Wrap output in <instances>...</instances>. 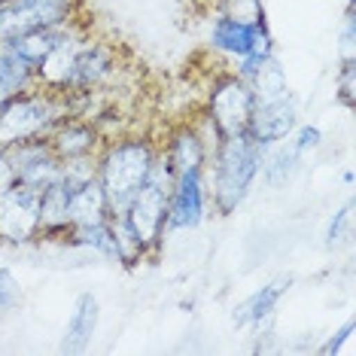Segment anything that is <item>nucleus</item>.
<instances>
[{"instance_id":"nucleus-19","label":"nucleus","mask_w":356,"mask_h":356,"mask_svg":"<svg viewBox=\"0 0 356 356\" xmlns=\"http://www.w3.org/2000/svg\"><path fill=\"white\" fill-rule=\"evenodd\" d=\"M67 28H70V22H67V25H58V28H40V31H31V34L15 37L13 43H6V46H10V49L19 55L25 64H31V67L37 70L40 64H43L55 52V46L64 40Z\"/></svg>"},{"instance_id":"nucleus-2","label":"nucleus","mask_w":356,"mask_h":356,"mask_svg":"<svg viewBox=\"0 0 356 356\" xmlns=\"http://www.w3.org/2000/svg\"><path fill=\"white\" fill-rule=\"evenodd\" d=\"M262 168V147L247 131L225 134L204 165L210 207L220 216H232L247 201Z\"/></svg>"},{"instance_id":"nucleus-22","label":"nucleus","mask_w":356,"mask_h":356,"mask_svg":"<svg viewBox=\"0 0 356 356\" xmlns=\"http://www.w3.org/2000/svg\"><path fill=\"white\" fill-rule=\"evenodd\" d=\"M64 247H76L88 250V253H98L107 262H116V241H113V225L107 222H92V225H76L67 234V244Z\"/></svg>"},{"instance_id":"nucleus-32","label":"nucleus","mask_w":356,"mask_h":356,"mask_svg":"<svg viewBox=\"0 0 356 356\" xmlns=\"http://www.w3.org/2000/svg\"><path fill=\"white\" fill-rule=\"evenodd\" d=\"M350 338H353V320H347L344 326L338 329L335 335H332L329 341L320 347V353H326V356H332V353H341L344 347H347V341H350Z\"/></svg>"},{"instance_id":"nucleus-12","label":"nucleus","mask_w":356,"mask_h":356,"mask_svg":"<svg viewBox=\"0 0 356 356\" xmlns=\"http://www.w3.org/2000/svg\"><path fill=\"white\" fill-rule=\"evenodd\" d=\"M159 149H161V159L171 165L174 174H183V171H204L207 159H210V149L204 143V137L198 134V128L192 119H183L168 128L165 140H159Z\"/></svg>"},{"instance_id":"nucleus-31","label":"nucleus","mask_w":356,"mask_h":356,"mask_svg":"<svg viewBox=\"0 0 356 356\" xmlns=\"http://www.w3.org/2000/svg\"><path fill=\"white\" fill-rule=\"evenodd\" d=\"M289 140H293V147L298 149V156H307V152L317 149L323 143V131L317 125H296V131Z\"/></svg>"},{"instance_id":"nucleus-17","label":"nucleus","mask_w":356,"mask_h":356,"mask_svg":"<svg viewBox=\"0 0 356 356\" xmlns=\"http://www.w3.org/2000/svg\"><path fill=\"white\" fill-rule=\"evenodd\" d=\"M98 323H101V302L92 293H83L76 298L74 311H70L61 350L64 353H83L86 347L92 344L95 332H98Z\"/></svg>"},{"instance_id":"nucleus-26","label":"nucleus","mask_w":356,"mask_h":356,"mask_svg":"<svg viewBox=\"0 0 356 356\" xmlns=\"http://www.w3.org/2000/svg\"><path fill=\"white\" fill-rule=\"evenodd\" d=\"M213 10L222 15H232V19H238V22H247V25L265 22L262 0H213Z\"/></svg>"},{"instance_id":"nucleus-6","label":"nucleus","mask_w":356,"mask_h":356,"mask_svg":"<svg viewBox=\"0 0 356 356\" xmlns=\"http://www.w3.org/2000/svg\"><path fill=\"white\" fill-rule=\"evenodd\" d=\"M256 92L247 79H241L232 67L220 70V74L210 76L207 83V95H204V110L213 125L220 128V134H241L247 131V122L256 110Z\"/></svg>"},{"instance_id":"nucleus-30","label":"nucleus","mask_w":356,"mask_h":356,"mask_svg":"<svg viewBox=\"0 0 356 356\" xmlns=\"http://www.w3.org/2000/svg\"><path fill=\"white\" fill-rule=\"evenodd\" d=\"M356 13H353V0H347V13H344V25H341V61L356 58Z\"/></svg>"},{"instance_id":"nucleus-9","label":"nucleus","mask_w":356,"mask_h":356,"mask_svg":"<svg viewBox=\"0 0 356 356\" xmlns=\"http://www.w3.org/2000/svg\"><path fill=\"white\" fill-rule=\"evenodd\" d=\"M210 195L204 171H183L174 174L171 195H168V234L192 232L207 220Z\"/></svg>"},{"instance_id":"nucleus-20","label":"nucleus","mask_w":356,"mask_h":356,"mask_svg":"<svg viewBox=\"0 0 356 356\" xmlns=\"http://www.w3.org/2000/svg\"><path fill=\"white\" fill-rule=\"evenodd\" d=\"M298 161H302V156H298V149L293 147V140H280V143H274V147L262 149V168H259V177H262L271 189H277V186L289 183V177L296 174Z\"/></svg>"},{"instance_id":"nucleus-18","label":"nucleus","mask_w":356,"mask_h":356,"mask_svg":"<svg viewBox=\"0 0 356 356\" xmlns=\"http://www.w3.org/2000/svg\"><path fill=\"white\" fill-rule=\"evenodd\" d=\"M67 216H70V229H76V225H92V222H107L110 220L113 213H110L107 195H104V189H101L98 180L70 189Z\"/></svg>"},{"instance_id":"nucleus-7","label":"nucleus","mask_w":356,"mask_h":356,"mask_svg":"<svg viewBox=\"0 0 356 356\" xmlns=\"http://www.w3.org/2000/svg\"><path fill=\"white\" fill-rule=\"evenodd\" d=\"M86 13V0H0V46L40 28H58Z\"/></svg>"},{"instance_id":"nucleus-3","label":"nucleus","mask_w":356,"mask_h":356,"mask_svg":"<svg viewBox=\"0 0 356 356\" xmlns=\"http://www.w3.org/2000/svg\"><path fill=\"white\" fill-rule=\"evenodd\" d=\"M67 116V98L43 86H31L0 104V149L19 147L25 140H40Z\"/></svg>"},{"instance_id":"nucleus-8","label":"nucleus","mask_w":356,"mask_h":356,"mask_svg":"<svg viewBox=\"0 0 356 356\" xmlns=\"http://www.w3.org/2000/svg\"><path fill=\"white\" fill-rule=\"evenodd\" d=\"M40 241V192L13 183L0 192V244L28 247Z\"/></svg>"},{"instance_id":"nucleus-10","label":"nucleus","mask_w":356,"mask_h":356,"mask_svg":"<svg viewBox=\"0 0 356 356\" xmlns=\"http://www.w3.org/2000/svg\"><path fill=\"white\" fill-rule=\"evenodd\" d=\"M296 125H298V104L293 98V92H283L277 98L256 104L253 116H250V122H247V134L265 149L280 140H289Z\"/></svg>"},{"instance_id":"nucleus-15","label":"nucleus","mask_w":356,"mask_h":356,"mask_svg":"<svg viewBox=\"0 0 356 356\" xmlns=\"http://www.w3.org/2000/svg\"><path fill=\"white\" fill-rule=\"evenodd\" d=\"M67 201H70V189L61 180L40 189V241L67 244V234H70Z\"/></svg>"},{"instance_id":"nucleus-4","label":"nucleus","mask_w":356,"mask_h":356,"mask_svg":"<svg viewBox=\"0 0 356 356\" xmlns=\"http://www.w3.org/2000/svg\"><path fill=\"white\" fill-rule=\"evenodd\" d=\"M171 183H174V171L161 159V149H159V159L152 165L149 180L137 189V195L122 210L128 225L137 232L143 247L149 250V259L159 256L161 244H165V234H168V195H171Z\"/></svg>"},{"instance_id":"nucleus-11","label":"nucleus","mask_w":356,"mask_h":356,"mask_svg":"<svg viewBox=\"0 0 356 356\" xmlns=\"http://www.w3.org/2000/svg\"><path fill=\"white\" fill-rule=\"evenodd\" d=\"M6 156H10L15 183L31 186V189H37V192L46 189V186H52L61 177V159L52 152L46 137H40V140H25V143H19V147H10Z\"/></svg>"},{"instance_id":"nucleus-24","label":"nucleus","mask_w":356,"mask_h":356,"mask_svg":"<svg viewBox=\"0 0 356 356\" xmlns=\"http://www.w3.org/2000/svg\"><path fill=\"white\" fill-rule=\"evenodd\" d=\"M250 86H253V92H256V98H259V101H268V98H277V95L289 92L286 74H283L277 55H274V58H268V61L262 64V67L256 70L253 79H250Z\"/></svg>"},{"instance_id":"nucleus-29","label":"nucleus","mask_w":356,"mask_h":356,"mask_svg":"<svg viewBox=\"0 0 356 356\" xmlns=\"http://www.w3.org/2000/svg\"><path fill=\"white\" fill-rule=\"evenodd\" d=\"M22 302V286H19V277L10 271V268H0V314L3 311H13L15 305Z\"/></svg>"},{"instance_id":"nucleus-16","label":"nucleus","mask_w":356,"mask_h":356,"mask_svg":"<svg viewBox=\"0 0 356 356\" xmlns=\"http://www.w3.org/2000/svg\"><path fill=\"white\" fill-rule=\"evenodd\" d=\"M289 277H277L271 283H265V286H259L256 293H250L244 302L234 307V326L241 329H262L265 323L274 317V311H277L283 293L289 289Z\"/></svg>"},{"instance_id":"nucleus-13","label":"nucleus","mask_w":356,"mask_h":356,"mask_svg":"<svg viewBox=\"0 0 356 356\" xmlns=\"http://www.w3.org/2000/svg\"><path fill=\"white\" fill-rule=\"evenodd\" d=\"M52 152L61 161L67 159H83V156H98V149L104 147V134L101 128L86 116H64L55 122V128L46 134Z\"/></svg>"},{"instance_id":"nucleus-25","label":"nucleus","mask_w":356,"mask_h":356,"mask_svg":"<svg viewBox=\"0 0 356 356\" xmlns=\"http://www.w3.org/2000/svg\"><path fill=\"white\" fill-rule=\"evenodd\" d=\"M58 180L67 186V189H76V186H86V183L98 180V161H95V156L61 161V177Z\"/></svg>"},{"instance_id":"nucleus-27","label":"nucleus","mask_w":356,"mask_h":356,"mask_svg":"<svg viewBox=\"0 0 356 356\" xmlns=\"http://www.w3.org/2000/svg\"><path fill=\"white\" fill-rule=\"evenodd\" d=\"M335 98L341 107L353 110L356 104V58L341 61L335 70Z\"/></svg>"},{"instance_id":"nucleus-21","label":"nucleus","mask_w":356,"mask_h":356,"mask_svg":"<svg viewBox=\"0 0 356 356\" xmlns=\"http://www.w3.org/2000/svg\"><path fill=\"white\" fill-rule=\"evenodd\" d=\"M31 86H37V70L22 61L10 46H0V104Z\"/></svg>"},{"instance_id":"nucleus-28","label":"nucleus","mask_w":356,"mask_h":356,"mask_svg":"<svg viewBox=\"0 0 356 356\" xmlns=\"http://www.w3.org/2000/svg\"><path fill=\"white\" fill-rule=\"evenodd\" d=\"M350 222H353V204L347 201V204L329 220V229H326V247H338L341 241L350 238Z\"/></svg>"},{"instance_id":"nucleus-1","label":"nucleus","mask_w":356,"mask_h":356,"mask_svg":"<svg viewBox=\"0 0 356 356\" xmlns=\"http://www.w3.org/2000/svg\"><path fill=\"white\" fill-rule=\"evenodd\" d=\"M159 159V140L152 134H116L107 137L98 149V183L107 195L110 213H122L128 201L149 180L152 165Z\"/></svg>"},{"instance_id":"nucleus-14","label":"nucleus","mask_w":356,"mask_h":356,"mask_svg":"<svg viewBox=\"0 0 356 356\" xmlns=\"http://www.w3.org/2000/svg\"><path fill=\"white\" fill-rule=\"evenodd\" d=\"M259 25V22H256ZM256 25H247V22H238L232 19V15H222L216 13L213 22H210V31H207V46L210 52H216L220 58L225 61H238L244 58L250 52V46H253V31Z\"/></svg>"},{"instance_id":"nucleus-5","label":"nucleus","mask_w":356,"mask_h":356,"mask_svg":"<svg viewBox=\"0 0 356 356\" xmlns=\"http://www.w3.org/2000/svg\"><path fill=\"white\" fill-rule=\"evenodd\" d=\"M122 76V52L113 40L95 37L92 31L83 37V43L74 52L67 83L61 95H107Z\"/></svg>"},{"instance_id":"nucleus-23","label":"nucleus","mask_w":356,"mask_h":356,"mask_svg":"<svg viewBox=\"0 0 356 356\" xmlns=\"http://www.w3.org/2000/svg\"><path fill=\"white\" fill-rule=\"evenodd\" d=\"M110 225H113V241H116V262L125 265V268H137L140 262H147L149 250L143 247V241L137 238V232L128 225L125 216L122 213H113Z\"/></svg>"},{"instance_id":"nucleus-33","label":"nucleus","mask_w":356,"mask_h":356,"mask_svg":"<svg viewBox=\"0 0 356 356\" xmlns=\"http://www.w3.org/2000/svg\"><path fill=\"white\" fill-rule=\"evenodd\" d=\"M13 183H15V174H13L10 156H6V149H0V192H6Z\"/></svg>"}]
</instances>
